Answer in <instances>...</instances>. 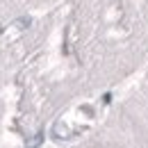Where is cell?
Here are the masks:
<instances>
[{
	"label": "cell",
	"instance_id": "6da1fadb",
	"mask_svg": "<svg viewBox=\"0 0 148 148\" xmlns=\"http://www.w3.org/2000/svg\"><path fill=\"white\" fill-rule=\"evenodd\" d=\"M43 144V132H37V137H34V148H39Z\"/></svg>",
	"mask_w": 148,
	"mask_h": 148
},
{
	"label": "cell",
	"instance_id": "3957f363",
	"mask_svg": "<svg viewBox=\"0 0 148 148\" xmlns=\"http://www.w3.org/2000/svg\"><path fill=\"white\" fill-rule=\"evenodd\" d=\"M112 103V93H103V105H110Z\"/></svg>",
	"mask_w": 148,
	"mask_h": 148
},
{
	"label": "cell",
	"instance_id": "7a4b0ae2",
	"mask_svg": "<svg viewBox=\"0 0 148 148\" xmlns=\"http://www.w3.org/2000/svg\"><path fill=\"white\" fill-rule=\"evenodd\" d=\"M16 25H18V27H27V25H30V18H18Z\"/></svg>",
	"mask_w": 148,
	"mask_h": 148
}]
</instances>
